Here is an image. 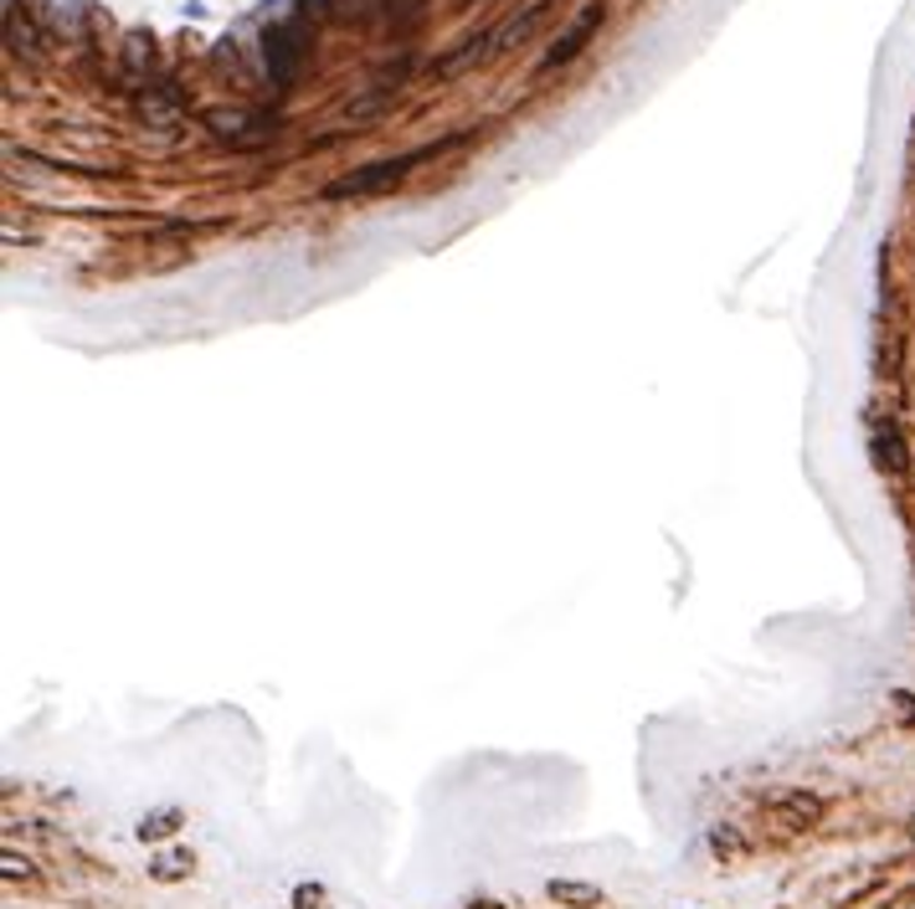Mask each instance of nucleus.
<instances>
[{
  "label": "nucleus",
  "instance_id": "1",
  "mask_svg": "<svg viewBox=\"0 0 915 909\" xmlns=\"http://www.w3.org/2000/svg\"><path fill=\"white\" fill-rule=\"evenodd\" d=\"M407 170H411V155L370 159V165H360V170L330 180V185H325V201H366V195H381V191H391L396 180H407Z\"/></svg>",
  "mask_w": 915,
  "mask_h": 909
},
{
  "label": "nucleus",
  "instance_id": "2",
  "mask_svg": "<svg viewBox=\"0 0 915 909\" xmlns=\"http://www.w3.org/2000/svg\"><path fill=\"white\" fill-rule=\"evenodd\" d=\"M602 16H607V5L602 0H586L582 11H576V21L565 26L561 37L550 41V52L541 57V73H550V67H565V62H576L586 52V41L597 37V26H602Z\"/></svg>",
  "mask_w": 915,
  "mask_h": 909
},
{
  "label": "nucleus",
  "instance_id": "3",
  "mask_svg": "<svg viewBox=\"0 0 915 909\" xmlns=\"http://www.w3.org/2000/svg\"><path fill=\"white\" fill-rule=\"evenodd\" d=\"M206 124H212V135L227 139V144H257V139L274 135V118L247 114V108H216V114H206Z\"/></svg>",
  "mask_w": 915,
  "mask_h": 909
},
{
  "label": "nucleus",
  "instance_id": "4",
  "mask_svg": "<svg viewBox=\"0 0 915 909\" xmlns=\"http://www.w3.org/2000/svg\"><path fill=\"white\" fill-rule=\"evenodd\" d=\"M263 57H268V78L283 88V82L293 78L298 57H304V41H298V31H293V26H278V31H268V37H263Z\"/></svg>",
  "mask_w": 915,
  "mask_h": 909
},
{
  "label": "nucleus",
  "instance_id": "5",
  "mask_svg": "<svg viewBox=\"0 0 915 909\" xmlns=\"http://www.w3.org/2000/svg\"><path fill=\"white\" fill-rule=\"evenodd\" d=\"M180 114H186V98H180L170 82H144V93H139V118H144V124L170 129V124H180Z\"/></svg>",
  "mask_w": 915,
  "mask_h": 909
},
{
  "label": "nucleus",
  "instance_id": "6",
  "mask_svg": "<svg viewBox=\"0 0 915 909\" xmlns=\"http://www.w3.org/2000/svg\"><path fill=\"white\" fill-rule=\"evenodd\" d=\"M41 21H47L52 37L78 41L82 26H88V11H82V0H41Z\"/></svg>",
  "mask_w": 915,
  "mask_h": 909
},
{
  "label": "nucleus",
  "instance_id": "7",
  "mask_svg": "<svg viewBox=\"0 0 915 909\" xmlns=\"http://www.w3.org/2000/svg\"><path fill=\"white\" fill-rule=\"evenodd\" d=\"M5 41H11V52H26V57H41V37L31 16L21 11V0H5Z\"/></svg>",
  "mask_w": 915,
  "mask_h": 909
},
{
  "label": "nucleus",
  "instance_id": "8",
  "mask_svg": "<svg viewBox=\"0 0 915 909\" xmlns=\"http://www.w3.org/2000/svg\"><path fill=\"white\" fill-rule=\"evenodd\" d=\"M546 11H550V0H530V5L520 11V16H514V21H505V26L494 31V47H520V41H525L530 31H535V26L546 21Z\"/></svg>",
  "mask_w": 915,
  "mask_h": 909
},
{
  "label": "nucleus",
  "instance_id": "9",
  "mask_svg": "<svg viewBox=\"0 0 915 909\" xmlns=\"http://www.w3.org/2000/svg\"><path fill=\"white\" fill-rule=\"evenodd\" d=\"M550 899H556V905H571V909H597L602 905V889L576 884V879H550Z\"/></svg>",
  "mask_w": 915,
  "mask_h": 909
},
{
  "label": "nucleus",
  "instance_id": "10",
  "mask_svg": "<svg viewBox=\"0 0 915 909\" xmlns=\"http://www.w3.org/2000/svg\"><path fill=\"white\" fill-rule=\"evenodd\" d=\"M488 47H494V37H468V47H458L453 57L437 62V73H443V78H458V73H468V67H473V62L488 57Z\"/></svg>",
  "mask_w": 915,
  "mask_h": 909
},
{
  "label": "nucleus",
  "instance_id": "11",
  "mask_svg": "<svg viewBox=\"0 0 915 909\" xmlns=\"http://www.w3.org/2000/svg\"><path fill=\"white\" fill-rule=\"evenodd\" d=\"M781 812L792 817L798 828H808V822H818V817H823V807H818V796H787V802H781Z\"/></svg>",
  "mask_w": 915,
  "mask_h": 909
},
{
  "label": "nucleus",
  "instance_id": "12",
  "mask_svg": "<svg viewBox=\"0 0 915 909\" xmlns=\"http://www.w3.org/2000/svg\"><path fill=\"white\" fill-rule=\"evenodd\" d=\"M150 57H155V47H150V37H144V31H135V37L124 41V62H129V73L150 67Z\"/></svg>",
  "mask_w": 915,
  "mask_h": 909
},
{
  "label": "nucleus",
  "instance_id": "13",
  "mask_svg": "<svg viewBox=\"0 0 915 909\" xmlns=\"http://www.w3.org/2000/svg\"><path fill=\"white\" fill-rule=\"evenodd\" d=\"M180 812L176 807H165V812H150L144 822H139V837H165V832H176Z\"/></svg>",
  "mask_w": 915,
  "mask_h": 909
},
{
  "label": "nucleus",
  "instance_id": "14",
  "mask_svg": "<svg viewBox=\"0 0 915 909\" xmlns=\"http://www.w3.org/2000/svg\"><path fill=\"white\" fill-rule=\"evenodd\" d=\"M150 873L155 879H180V873H191V853H160Z\"/></svg>",
  "mask_w": 915,
  "mask_h": 909
},
{
  "label": "nucleus",
  "instance_id": "15",
  "mask_svg": "<svg viewBox=\"0 0 915 909\" xmlns=\"http://www.w3.org/2000/svg\"><path fill=\"white\" fill-rule=\"evenodd\" d=\"M879 463H890V468H905V452H900L895 432H885V437H879Z\"/></svg>",
  "mask_w": 915,
  "mask_h": 909
},
{
  "label": "nucleus",
  "instance_id": "16",
  "mask_svg": "<svg viewBox=\"0 0 915 909\" xmlns=\"http://www.w3.org/2000/svg\"><path fill=\"white\" fill-rule=\"evenodd\" d=\"M319 899H325V889H319V884H304V889H293V909H325Z\"/></svg>",
  "mask_w": 915,
  "mask_h": 909
},
{
  "label": "nucleus",
  "instance_id": "17",
  "mask_svg": "<svg viewBox=\"0 0 915 909\" xmlns=\"http://www.w3.org/2000/svg\"><path fill=\"white\" fill-rule=\"evenodd\" d=\"M0 873H5V879H26V873H31V863H26V858H16V853H5V858H0Z\"/></svg>",
  "mask_w": 915,
  "mask_h": 909
},
{
  "label": "nucleus",
  "instance_id": "18",
  "mask_svg": "<svg viewBox=\"0 0 915 909\" xmlns=\"http://www.w3.org/2000/svg\"><path fill=\"white\" fill-rule=\"evenodd\" d=\"M911 837H915V822H911Z\"/></svg>",
  "mask_w": 915,
  "mask_h": 909
},
{
  "label": "nucleus",
  "instance_id": "19",
  "mask_svg": "<svg viewBox=\"0 0 915 909\" xmlns=\"http://www.w3.org/2000/svg\"><path fill=\"white\" fill-rule=\"evenodd\" d=\"M905 909H915V905H905Z\"/></svg>",
  "mask_w": 915,
  "mask_h": 909
}]
</instances>
